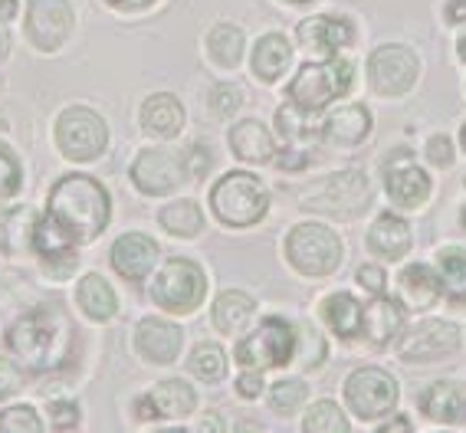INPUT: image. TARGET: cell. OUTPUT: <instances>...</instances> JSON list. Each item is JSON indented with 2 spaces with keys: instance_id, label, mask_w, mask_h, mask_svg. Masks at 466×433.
Segmentation results:
<instances>
[{
  "instance_id": "cell-1",
  "label": "cell",
  "mask_w": 466,
  "mask_h": 433,
  "mask_svg": "<svg viewBox=\"0 0 466 433\" xmlns=\"http://www.w3.org/2000/svg\"><path fill=\"white\" fill-rule=\"evenodd\" d=\"M108 214H112L108 191L96 177L66 175L53 184L46 216L69 243H92L106 230Z\"/></svg>"
},
{
  "instance_id": "cell-2",
  "label": "cell",
  "mask_w": 466,
  "mask_h": 433,
  "mask_svg": "<svg viewBox=\"0 0 466 433\" xmlns=\"http://www.w3.org/2000/svg\"><path fill=\"white\" fill-rule=\"evenodd\" d=\"M7 345L26 368H34V371H56L73 355L76 332L63 312L40 306L10 325Z\"/></svg>"
},
{
  "instance_id": "cell-3",
  "label": "cell",
  "mask_w": 466,
  "mask_h": 433,
  "mask_svg": "<svg viewBox=\"0 0 466 433\" xmlns=\"http://www.w3.org/2000/svg\"><path fill=\"white\" fill-rule=\"evenodd\" d=\"M210 210L227 227H253L269 210V194L257 175L250 171H230L214 184Z\"/></svg>"
},
{
  "instance_id": "cell-4",
  "label": "cell",
  "mask_w": 466,
  "mask_h": 433,
  "mask_svg": "<svg viewBox=\"0 0 466 433\" xmlns=\"http://www.w3.org/2000/svg\"><path fill=\"white\" fill-rule=\"evenodd\" d=\"M355 79V66L349 59H329V63H309L289 83V102L302 112H319L332 99L345 96Z\"/></svg>"
},
{
  "instance_id": "cell-5",
  "label": "cell",
  "mask_w": 466,
  "mask_h": 433,
  "mask_svg": "<svg viewBox=\"0 0 466 433\" xmlns=\"http://www.w3.org/2000/svg\"><path fill=\"white\" fill-rule=\"evenodd\" d=\"M345 247L332 227L296 224L286 237V259L302 276H329L341 267Z\"/></svg>"
},
{
  "instance_id": "cell-6",
  "label": "cell",
  "mask_w": 466,
  "mask_h": 433,
  "mask_svg": "<svg viewBox=\"0 0 466 433\" xmlns=\"http://www.w3.org/2000/svg\"><path fill=\"white\" fill-rule=\"evenodd\" d=\"M204 296H208L204 269L194 259H184V257L167 259L165 267L158 269V276H155V283H151L155 306H161L165 312H175V316L194 312L204 302Z\"/></svg>"
},
{
  "instance_id": "cell-7",
  "label": "cell",
  "mask_w": 466,
  "mask_h": 433,
  "mask_svg": "<svg viewBox=\"0 0 466 433\" xmlns=\"http://www.w3.org/2000/svg\"><path fill=\"white\" fill-rule=\"evenodd\" d=\"M299 351V332L296 325H289L286 318H263L257 332H250L237 345V361L243 368H257V371H267V368H283L296 358Z\"/></svg>"
},
{
  "instance_id": "cell-8",
  "label": "cell",
  "mask_w": 466,
  "mask_h": 433,
  "mask_svg": "<svg viewBox=\"0 0 466 433\" xmlns=\"http://www.w3.org/2000/svg\"><path fill=\"white\" fill-rule=\"evenodd\" d=\"M56 145L69 161H96L108 145V128L92 108L73 106L56 118Z\"/></svg>"
},
{
  "instance_id": "cell-9",
  "label": "cell",
  "mask_w": 466,
  "mask_h": 433,
  "mask_svg": "<svg viewBox=\"0 0 466 433\" xmlns=\"http://www.w3.org/2000/svg\"><path fill=\"white\" fill-rule=\"evenodd\" d=\"M398 381L381 368H359L345 381V400L361 420H378L398 408Z\"/></svg>"
},
{
  "instance_id": "cell-10",
  "label": "cell",
  "mask_w": 466,
  "mask_h": 433,
  "mask_svg": "<svg viewBox=\"0 0 466 433\" xmlns=\"http://www.w3.org/2000/svg\"><path fill=\"white\" fill-rule=\"evenodd\" d=\"M417 73H420V59L400 43L378 46L368 59V79L378 96H404L417 83Z\"/></svg>"
},
{
  "instance_id": "cell-11",
  "label": "cell",
  "mask_w": 466,
  "mask_h": 433,
  "mask_svg": "<svg viewBox=\"0 0 466 433\" xmlns=\"http://www.w3.org/2000/svg\"><path fill=\"white\" fill-rule=\"evenodd\" d=\"M73 4L69 0H30L26 4V40L40 53H56L73 34Z\"/></svg>"
},
{
  "instance_id": "cell-12",
  "label": "cell",
  "mask_w": 466,
  "mask_h": 433,
  "mask_svg": "<svg viewBox=\"0 0 466 433\" xmlns=\"http://www.w3.org/2000/svg\"><path fill=\"white\" fill-rule=\"evenodd\" d=\"M306 207L322 210L329 216H359L368 207V181L359 171H341L332 175L329 181H322L316 191L302 200Z\"/></svg>"
},
{
  "instance_id": "cell-13",
  "label": "cell",
  "mask_w": 466,
  "mask_h": 433,
  "mask_svg": "<svg viewBox=\"0 0 466 433\" xmlns=\"http://www.w3.org/2000/svg\"><path fill=\"white\" fill-rule=\"evenodd\" d=\"M460 348V328L453 322L433 318V322L414 325L400 338V358L404 361H437Z\"/></svg>"
},
{
  "instance_id": "cell-14",
  "label": "cell",
  "mask_w": 466,
  "mask_h": 433,
  "mask_svg": "<svg viewBox=\"0 0 466 433\" xmlns=\"http://www.w3.org/2000/svg\"><path fill=\"white\" fill-rule=\"evenodd\" d=\"M184 177V165L175 161L167 151L148 148L142 151L132 165V181L142 194H151V197H165V194L177 191Z\"/></svg>"
},
{
  "instance_id": "cell-15",
  "label": "cell",
  "mask_w": 466,
  "mask_h": 433,
  "mask_svg": "<svg viewBox=\"0 0 466 433\" xmlns=\"http://www.w3.org/2000/svg\"><path fill=\"white\" fill-rule=\"evenodd\" d=\"M184 345V332L167 318H142L135 332V348L151 365H171L177 361Z\"/></svg>"
},
{
  "instance_id": "cell-16",
  "label": "cell",
  "mask_w": 466,
  "mask_h": 433,
  "mask_svg": "<svg viewBox=\"0 0 466 433\" xmlns=\"http://www.w3.org/2000/svg\"><path fill=\"white\" fill-rule=\"evenodd\" d=\"M388 197L404 210H417L431 197V177L417 165H410V151H398V158L388 165Z\"/></svg>"
},
{
  "instance_id": "cell-17",
  "label": "cell",
  "mask_w": 466,
  "mask_h": 433,
  "mask_svg": "<svg viewBox=\"0 0 466 433\" xmlns=\"http://www.w3.org/2000/svg\"><path fill=\"white\" fill-rule=\"evenodd\" d=\"M355 26L345 17H309L299 24V43L319 56H339V50L351 46Z\"/></svg>"
},
{
  "instance_id": "cell-18",
  "label": "cell",
  "mask_w": 466,
  "mask_h": 433,
  "mask_svg": "<svg viewBox=\"0 0 466 433\" xmlns=\"http://www.w3.org/2000/svg\"><path fill=\"white\" fill-rule=\"evenodd\" d=\"M155 263H158V243L145 234L118 237L116 247H112V267H116L118 276H126L132 283L148 279Z\"/></svg>"
},
{
  "instance_id": "cell-19",
  "label": "cell",
  "mask_w": 466,
  "mask_h": 433,
  "mask_svg": "<svg viewBox=\"0 0 466 433\" xmlns=\"http://www.w3.org/2000/svg\"><path fill=\"white\" fill-rule=\"evenodd\" d=\"M371 135V112L365 106H341L325 118L322 138L339 148H355Z\"/></svg>"
},
{
  "instance_id": "cell-20",
  "label": "cell",
  "mask_w": 466,
  "mask_h": 433,
  "mask_svg": "<svg viewBox=\"0 0 466 433\" xmlns=\"http://www.w3.org/2000/svg\"><path fill=\"white\" fill-rule=\"evenodd\" d=\"M36 214L30 207L0 210V253L20 257V253H36Z\"/></svg>"
},
{
  "instance_id": "cell-21",
  "label": "cell",
  "mask_w": 466,
  "mask_h": 433,
  "mask_svg": "<svg viewBox=\"0 0 466 433\" xmlns=\"http://www.w3.org/2000/svg\"><path fill=\"white\" fill-rule=\"evenodd\" d=\"M420 408L437 424H463L466 420V388L457 381H437L420 398Z\"/></svg>"
},
{
  "instance_id": "cell-22",
  "label": "cell",
  "mask_w": 466,
  "mask_h": 433,
  "mask_svg": "<svg viewBox=\"0 0 466 433\" xmlns=\"http://www.w3.org/2000/svg\"><path fill=\"white\" fill-rule=\"evenodd\" d=\"M142 128L151 138H175L184 128V106L171 92L148 96L142 106Z\"/></svg>"
},
{
  "instance_id": "cell-23",
  "label": "cell",
  "mask_w": 466,
  "mask_h": 433,
  "mask_svg": "<svg viewBox=\"0 0 466 433\" xmlns=\"http://www.w3.org/2000/svg\"><path fill=\"white\" fill-rule=\"evenodd\" d=\"M404 328V308L394 299H378L365 308L361 318V332L368 335L371 345H391Z\"/></svg>"
},
{
  "instance_id": "cell-24",
  "label": "cell",
  "mask_w": 466,
  "mask_h": 433,
  "mask_svg": "<svg viewBox=\"0 0 466 433\" xmlns=\"http://www.w3.org/2000/svg\"><path fill=\"white\" fill-rule=\"evenodd\" d=\"M410 227L394 214H381L375 220V227L368 230V247L375 253H381L384 259H400L410 250Z\"/></svg>"
},
{
  "instance_id": "cell-25",
  "label": "cell",
  "mask_w": 466,
  "mask_h": 433,
  "mask_svg": "<svg viewBox=\"0 0 466 433\" xmlns=\"http://www.w3.org/2000/svg\"><path fill=\"white\" fill-rule=\"evenodd\" d=\"M292 63V46L283 34H267L259 36V43L253 46V73L263 83H273L289 69Z\"/></svg>"
},
{
  "instance_id": "cell-26",
  "label": "cell",
  "mask_w": 466,
  "mask_h": 433,
  "mask_svg": "<svg viewBox=\"0 0 466 433\" xmlns=\"http://www.w3.org/2000/svg\"><path fill=\"white\" fill-rule=\"evenodd\" d=\"M230 148L243 161H269L273 158V135L263 122L247 118L230 128Z\"/></svg>"
},
{
  "instance_id": "cell-27",
  "label": "cell",
  "mask_w": 466,
  "mask_h": 433,
  "mask_svg": "<svg viewBox=\"0 0 466 433\" xmlns=\"http://www.w3.org/2000/svg\"><path fill=\"white\" fill-rule=\"evenodd\" d=\"M76 299H79V306H83V312L92 318V322H108V318L118 312L116 289H112L99 273H89L79 279V286H76Z\"/></svg>"
},
{
  "instance_id": "cell-28",
  "label": "cell",
  "mask_w": 466,
  "mask_h": 433,
  "mask_svg": "<svg viewBox=\"0 0 466 433\" xmlns=\"http://www.w3.org/2000/svg\"><path fill=\"white\" fill-rule=\"evenodd\" d=\"M253 312H257V302H253L247 292H240V289L220 292V296H217V302H214L217 332H224V335L243 332V328H247V322L253 318Z\"/></svg>"
},
{
  "instance_id": "cell-29",
  "label": "cell",
  "mask_w": 466,
  "mask_h": 433,
  "mask_svg": "<svg viewBox=\"0 0 466 433\" xmlns=\"http://www.w3.org/2000/svg\"><path fill=\"white\" fill-rule=\"evenodd\" d=\"M322 316H325V322H329V328H332L339 338H355V335L361 332L365 308H361L359 299H355V296H349V292H332V296L322 302Z\"/></svg>"
},
{
  "instance_id": "cell-30",
  "label": "cell",
  "mask_w": 466,
  "mask_h": 433,
  "mask_svg": "<svg viewBox=\"0 0 466 433\" xmlns=\"http://www.w3.org/2000/svg\"><path fill=\"white\" fill-rule=\"evenodd\" d=\"M151 404H155V414L158 417H187L198 408V394H194L191 384H184L181 378H167L151 388Z\"/></svg>"
},
{
  "instance_id": "cell-31",
  "label": "cell",
  "mask_w": 466,
  "mask_h": 433,
  "mask_svg": "<svg viewBox=\"0 0 466 433\" xmlns=\"http://www.w3.org/2000/svg\"><path fill=\"white\" fill-rule=\"evenodd\" d=\"M441 279L431 273V267L414 263L400 273V296L410 308H431L433 302L441 299Z\"/></svg>"
},
{
  "instance_id": "cell-32",
  "label": "cell",
  "mask_w": 466,
  "mask_h": 433,
  "mask_svg": "<svg viewBox=\"0 0 466 433\" xmlns=\"http://www.w3.org/2000/svg\"><path fill=\"white\" fill-rule=\"evenodd\" d=\"M243 30L240 26H233V24H220V26H214L210 30V36H208V53L214 56V63L217 66H237L240 63V56H243Z\"/></svg>"
},
{
  "instance_id": "cell-33",
  "label": "cell",
  "mask_w": 466,
  "mask_h": 433,
  "mask_svg": "<svg viewBox=\"0 0 466 433\" xmlns=\"http://www.w3.org/2000/svg\"><path fill=\"white\" fill-rule=\"evenodd\" d=\"M158 220L167 234H175V237H198L200 227H204V214H200V207L194 200H175V204H167L158 214Z\"/></svg>"
},
{
  "instance_id": "cell-34",
  "label": "cell",
  "mask_w": 466,
  "mask_h": 433,
  "mask_svg": "<svg viewBox=\"0 0 466 433\" xmlns=\"http://www.w3.org/2000/svg\"><path fill=\"white\" fill-rule=\"evenodd\" d=\"M441 267V289L453 302L466 299V253L463 250H441L437 257Z\"/></svg>"
},
{
  "instance_id": "cell-35",
  "label": "cell",
  "mask_w": 466,
  "mask_h": 433,
  "mask_svg": "<svg viewBox=\"0 0 466 433\" xmlns=\"http://www.w3.org/2000/svg\"><path fill=\"white\" fill-rule=\"evenodd\" d=\"M191 371H194V378H200V381H208V384L220 381V378L227 375L224 348L214 342H200L191 355Z\"/></svg>"
},
{
  "instance_id": "cell-36",
  "label": "cell",
  "mask_w": 466,
  "mask_h": 433,
  "mask_svg": "<svg viewBox=\"0 0 466 433\" xmlns=\"http://www.w3.org/2000/svg\"><path fill=\"white\" fill-rule=\"evenodd\" d=\"M302 427H306L309 433H349V420H345V414H341L339 404H332V400L312 404Z\"/></svg>"
},
{
  "instance_id": "cell-37",
  "label": "cell",
  "mask_w": 466,
  "mask_h": 433,
  "mask_svg": "<svg viewBox=\"0 0 466 433\" xmlns=\"http://www.w3.org/2000/svg\"><path fill=\"white\" fill-rule=\"evenodd\" d=\"M309 398V388L306 381H299V378H283V381L273 384V391H269V404H273L276 414H296V410L306 404Z\"/></svg>"
},
{
  "instance_id": "cell-38",
  "label": "cell",
  "mask_w": 466,
  "mask_h": 433,
  "mask_svg": "<svg viewBox=\"0 0 466 433\" xmlns=\"http://www.w3.org/2000/svg\"><path fill=\"white\" fill-rule=\"evenodd\" d=\"M43 420L30 404H14V408L0 410V433H40Z\"/></svg>"
},
{
  "instance_id": "cell-39",
  "label": "cell",
  "mask_w": 466,
  "mask_h": 433,
  "mask_svg": "<svg viewBox=\"0 0 466 433\" xmlns=\"http://www.w3.org/2000/svg\"><path fill=\"white\" fill-rule=\"evenodd\" d=\"M243 106V92L240 86L233 83H217L210 89V108H214V116L220 118H233V112Z\"/></svg>"
},
{
  "instance_id": "cell-40",
  "label": "cell",
  "mask_w": 466,
  "mask_h": 433,
  "mask_svg": "<svg viewBox=\"0 0 466 433\" xmlns=\"http://www.w3.org/2000/svg\"><path fill=\"white\" fill-rule=\"evenodd\" d=\"M20 181H24V175H20V161L14 158V151L0 145V200L14 197V194L20 191Z\"/></svg>"
},
{
  "instance_id": "cell-41",
  "label": "cell",
  "mask_w": 466,
  "mask_h": 433,
  "mask_svg": "<svg viewBox=\"0 0 466 433\" xmlns=\"http://www.w3.org/2000/svg\"><path fill=\"white\" fill-rule=\"evenodd\" d=\"M20 388H24V375H20V368L0 358V400H7L10 394H17Z\"/></svg>"
},
{
  "instance_id": "cell-42",
  "label": "cell",
  "mask_w": 466,
  "mask_h": 433,
  "mask_svg": "<svg viewBox=\"0 0 466 433\" xmlns=\"http://www.w3.org/2000/svg\"><path fill=\"white\" fill-rule=\"evenodd\" d=\"M427 158L437 167H447L453 161V145H450L447 135H433L431 142H427Z\"/></svg>"
},
{
  "instance_id": "cell-43",
  "label": "cell",
  "mask_w": 466,
  "mask_h": 433,
  "mask_svg": "<svg viewBox=\"0 0 466 433\" xmlns=\"http://www.w3.org/2000/svg\"><path fill=\"white\" fill-rule=\"evenodd\" d=\"M50 417H53V427H59V430H69V427L79 424V408L76 404H69V400H56L50 408Z\"/></svg>"
},
{
  "instance_id": "cell-44",
  "label": "cell",
  "mask_w": 466,
  "mask_h": 433,
  "mask_svg": "<svg viewBox=\"0 0 466 433\" xmlns=\"http://www.w3.org/2000/svg\"><path fill=\"white\" fill-rule=\"evenodd\" d=\"M355 279H359L361 289L375 292V296H381L384 286H388V279H384V269H381V267H371V263H368V267H361Z\"/></svg>"
},
{
  "instance_id": "cell-45",
  "label": "cell",
  "mask_w": 466,
  "mask_h": 433,
  "mask_svg": "<svg viewBox=\"0 0 466 433\" xmlns=\"http://www.w3.org/2000/svg\"><path fill=\"white\" fill-rule=\"evenodd\" d=\"M237 391L243 394V398H259V391H263V371H257V368H247L240 378H237Z\"/></svg>"
},
{
  "instance_id": "cell-46",
  "label": "cell",
  "mask_w": 466,
  "mask_h": 433,
  "mask_svg": "<svg viewBox=\"0 0 466 433\" xmlns=\"http://www.w3.org/2000/svg\"><path fill=\"white\" fill-rule=\"evenodd\" d=\"M276 122H279V132H283V138H299L302 135V126H299V116H296V108H279L276 112Z\"/></svg>"
},
{
  "instance_id": "cell-47",
  "label": "cell",
  "mask_w": 466,
  "mask_h": 433,
  "mask_svg": "<svg viewBox=\"0 0 466 433\" xmlns=\"http://www.w3.org/2000/svg\"><path fill=\"white\" fill-rule=\"evenodd\" d=\"M191 155H194V165L187 167V175L191 177H200L204 171L210 167V151L204 145H191Z\"/></svg>"
},
{
  "instance_id": "cell-48",
  "label": "cell",
  "mask_w": 466,
  "mask_h": 433,
  "mask_svg": "<svg viewBox=\"0 0 466 433\" xmlns=\"http://www.w3.org/2000/svg\"><path fill=\"white\" fill-rule=\"evenodd\" d=\"M447 20L450 24H463L466 20V0H447Z\"/></svg>"
},
{
  "instance_id": "cell-49",
  "label": "cell",
  "mask_w": 466,
  "mask_h": 433,
  "mask_svg": "<svg viewBox=\"0 0 466 433\" xmlns=\"http://www.w3.org/2000/svg\"><path fill=\"white\" fill-rule=\"evenodd\" d=\"M108 4H112V7H116V10H128V14H132V10H145V7H151L155 0H108Z\"/></svg>"
},
{
  "instance_id": "cell-50",
  "label": "cell",
  "mask_w": 466,
  "mask_h": 433,
  "mask_svg": "<svg viewBox=\"0 0 466 433\" xmlns=\"http://www.w3.org/2000/svg\"><path fill=\"white\" fill-rule=\"evenodd\" d=\"M17 17V0H0V20Z\"/></svg>"
},
{
  "instance_id": "cell-51",
  "label": "cell",
  "mask_w": 466,
  "mask_h": 433,
  "mask_svg": "<svg viewBox=\"0 0 466 433\" xmlns=\"http://www.w3.org/2000/svg\"><path fill=\"white\" fill-rule=\"evenodd\" d=\"M394 430H410V420H408V417H398V420H388V424L381 427V433H394Z\"/></svg>"
},
{
  "instance_id": "cell-52",
  "label": "cell",
  "mask_w": 466,
  "mask_h": 433,
  "mask_svg": "<svg viewBox=\"0 0 466 433\" xmlns=\"http://www.w3.org/2000/svg\"><path fill=\"white\" fill-rule=\"evenodd\" d=\"M135 408H138V417H158V414H155V404H151L148 394H145V398H138V404H135Z\"/></svg>"
},
{
  "instance_id": "cell-53",
  "label": "cell",
  "mask_w": 466,
  "mask_h": 433,
  "mask_svg": "<svg viewBox=\"0 0 466 433\" xmlns=\"http://www.w3.org/2000/svg\"><path fill=\"white\" fill-rule=\"evenodd\" d=\"M10 53V34L4 30V20H0V59L7 56Z\"/></svg>"
},
{
  "instance_id": "cell-54",
  "label": "cell",
  "mask_w": 466,
  "mask_h": 433,
  "mask_svg": "<svg viewBox=\"0 0 466 433\" xmlns=\"http://www.w3.org/2000/svg\"><path fill=\"white\" fill-rule=\"evenodd\" d=\"M220 427H224L220 420H204V424H200V430H220Z\"/></svg>"
},
{
  "instance_id": "cell-55",
  "label": "cell",
  "mask_w": 466,
  "mask_h": 433,
  "mask_svg": "<svg viewBox=\"0 0 466 433\" xmlns=\"http://www.w3.org/2000/svg\"><path fill=\"white\" fill-rule=\"evenodd\" d=\"M457 53H460V59H463V63H466V34L457 40Z\"/></svg>"
},
{
  "instance_id": "cell-56",
  "label": "cell",
  "mask_w": 466,
  "mask_h": 433,
  "mask_svg": "<svg viewBox=\"0 0 466 433\" xmlns=\"http://www.w3.org/2000/svg\"><path fill=\"white\" fill-rule=\"evenodd\" d=\"M460 142H463V151H466V126L460 128Z\"/></svg>"
},
{
  "instance_id": "cell-57",
  "label": "cell",
  "mask_w": 466,
  "mask_h": 433,
  "mask_svg": "<svg viewBox=\"0 0 466 433\" xmlns=\"http://www.w3.org/2000/svg\"><path fill=\"white\" fill-rule=\"evenodd\" d=\"M292 4H309V0H292Z\"/></svg>"
},
{
  "instance_id": "cell-58",
  "label": "cell",
  "mask_w": 466,
  "mask_h": 433,
  "mask_svg": "<svg viewBox=\"0 0 466 433\" xmlns=\"http://www.w3.org/2000/svg\"><path fill=\"white\" fill-rule=\"evenodd\" d=\"M463 227H466V210H463Z\"/></svg>"
},
{
  "instance_id": "cell-59",
  "label": "cell",
  "mask_w": 466,
  "mask_h": 433,
  "mask_svg": "<svg viewBox=\"0 0 466 433\" xmlns=\"http://www.w3.org/2000/svg\"><path fill=\"white\" fill-rule=\"evenodd\" d=\"M463 184H466V177H463Z\"/></svg>"
}]
</instances>
